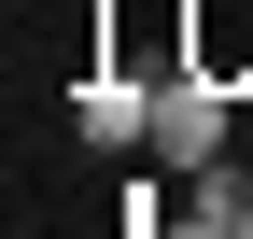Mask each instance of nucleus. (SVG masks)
<instances>
[{
  "mask_svg": "<svg viewBox=\"0 0 253 239\" xmlns=\"http://www.w3.org/2000/svg\"><path fill=\"white\" fill-rule=\"evenodd\" d=\"M141 84H155V141H141V155L169 169V183H197V169H225V155H239V84L183 71V56H155Z\"/></svg>",
  "mask_w": 253,
  "mask_h": 239,
  "instance_id": "1",
  "label": "nucleus"
},
{
  "mask_svg": "<svg viewBox=\"0 0 253 239\" xmlns=\"http://www.w3.org/2000/svg\"><path fill=\"white\" fill-rule=\"evenodd\" d=\"M183 71H211V84H253V0H183Z\"/></svg>",
  "mask_w": 253,
  "mask_h": 239,
  "instance_id": "2",
  "label": "nucleus"
}]
</instances>
